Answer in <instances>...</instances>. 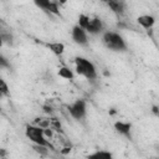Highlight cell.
I'll return each instance as SVG.
<instances>
[{
  "label": "cell",
  "mask_w": 159,
  "mask_h": 159,
  "mask_svg": "<svg viewBox=\"0 0 159 159\" xmlns=\"http://www.w3.org/2000/svg\"><path fill=\"white\" fill-rule=\"evenodd\" d=\"M102 42L108 50L114 52H124L128 48L124 37L116 31H104L102 35Z\"/></svg>",
  "instance_id": "obj_1"
},
{
  "label": "cell",
  "mask_w": 159,
  "mask_h": 159,
  "mask_svg": "<svg viewBox=\"0 0 159 159\" xmlns=\"http://www.w3.org/2000/svg\"><path fill=\"white\" fill-rule=\"evenodd\" d=\"M75 70L78 76L84 77L86 80L93 81L97 78V70L92 61H89L86 57L77 56L75 57Z\"/></svg>",
  "instance_id": "obj_2"
},
{
  "label": "cell",
  "mask_w": 159,
  "mask_h": 159,
  "mask_svg": "<svg viewBox=\"0 0 159 159\" xmlns=\"http://www.w3.org/2000/svg\"><path fill=\"white\" fill-rule=\"evenodd\" d=\"M25 134H26L27 139L30 142H32L35 145L53 149V147L51 145L50 140L45 137V133H43L42 128H40V127H37L35 124H27L26 129H25Z\"/></svg>",
  "instance_id": "obj_3"
},
{
  "label": "cell",
  "mask_w": 159,
  "mask_h": 159,
  "mask_svg": "<svg viewBox=\"0 0 159 159\" xmlns=\"http://www.w3.org/2000/svg\"><path fill=\"white\" fill-rule=\"evenodd\" d=\"M67 111L70 113V116L76 119V120H81L86 117L87 114V103L84 99H76L73 103H71L70 106H67Z\"/></svg>",
  "instance_id": "obj_4"
},
{
  "label": "cell",
  "mask_w": 159,
  "mask_h": 159,
  "mask_svg": "<svg viewBox=\"0 0 159 159\" xmlns=\"http://www.w3.org/2000/svg\"><path fill=\"white\" fill-rule=\"evenodd\" d=\"M71 37L75 43L80 46H87L88 45V34L84 29L80 27L78 25H75L71 30Z\"/></svg>",
  "instance_id": "obj_5"
},
{
  "label": "cell",
  "mask_w": 159,
  "mask_h": 159,
  "mask_svg": "<svg viewBox=\"0 0 159 159\" xmlns=\"http://www.w3.org/2000/svg\"><path fill=\"white\" fill-rule=\"evenodd\" d=\"M35 5L37 7H40L41 10L46 11V12L60 15V9H58V2L57 1H52V0H36Z\"/></svg>",
  "instance_id": "obj_6"
},
{
  "label": "cell",
  "mask_w": 159,
  "mask_h": 159,
  "mask_svg": "<svg viewBox=\"0 0 159 159\" xmlns=\"http://www.w3.org/2000/svg\"><path fill=\"white\" fill-rule=\"evenodd\" d=\"M103 27H104V26H103L102 20H101L99 17L94 16V17H91L89 24H88L86 31H87V34H89V35H98V34H102V32H103Z\"/></svg>",
  "instance_id": "obj_7"
},
{
  "label": "cell",
  "mask_w": 159,
  "mask_h": 159,
  "mask_svg": "<svg viewBox=\"0 0 159 159\" xmlns=\"http://www.w3.org/2000/svg\"><path fill=\"white\" fill-rule=\"evenodd\" d=\"M114 129L117 133H119L123 137H127L130 139L132 137V124L129 122H124V120H117L114 123Z\"/></svg>",
  "instance_id": "obj_8"
},
{
  "label": "cell",
  "mask_w": 159,
  "mask_h": 159,
  "mask_svg": "<svg viewBox=\"0 0 159 159\" xmlns=\"http://www.w3.org/2000/svg\"><path fill=\"white\" fill-rule=\"evenodd\" d=\"M106 5L111 9L112 12H114L118 16H122L124 14V11H125V4L123 1H119V0H109V1H106Z\"/></svg>",
  "instance_id": "obj_9"
},
{
  "label": "cell",
  "mask_w": 159,
  "mask_h": 159,
  "mask_svg": "<svg viewBox=\"0 0 159 159\" xmlns=\"http://www.w3.org/2000/svg\"><path fill=\"white\" fill-rule=\"evenodd\" d=\"M137 22H138L143 29L149 30V29H152V27L154 26V24H155V17H154L153 15H148V14H145V15H139V16L137 17Z\"/></svg>",
  "instance_id": "obj_10"
},
{
  "label": "cell",
  "mask_w": 159,
  "mask_h": 159,
  "mask_svg": "<svg viewBox=\"0 0 159 159\" xmlns=\"http://www.w3.org/2000/svg\"><path fill=\"white\" fill-rule=\"evenodd\" d=\"M86 159H114V158L111 152L99 149V150H94L89 153L88 155H86Z\"/></svg>",
  "instance_id": "obj_11"
},
{
  "label": "cell",
  "mask_w": 159,
  "mask_h": 159,
  "mask_svg": "<svg viewBox=\"0 0 159 159\" xmlns=\"http://www.w3.org/2000/svg\"><path fill=\"white\" fill-rule=\"evenodd\" d=\"M46 47L56 56H62L65 52V45L62 42H47Z\"/></svg>",
  "instance_id": "obj_12"
},
{
  "label": "cell",
  "mask_w": 159,
  "mask_h": 159,
  "mask_svg": "<svg viewBox=\"0 0 159 159\" xmlns=\"http://www.w3.org/2000/svg\"><path fill=\"white\" fill-rule=\"evenodd\" d=\"M58 76L61 77V78H63V80H67V81H72L73 78H75V73H73V71L70 68V67H67V66H61L60 68H58Z\"/></svg>",
  "instance_id": "obj_13"
},
{
  "label": "cell",
  "mask_w": 159,
  "mask_h": 159,
  "mask_svg": "<svg viewBox=\"0 0 159 159\" xmlns=\"http://www.w3.org/2000/svg\"><path fill=\"white\" fill-rule=\"evenodd\" d=\"M32 124H35V125H37V127H40V128H42V129H47V128H50V125H51V119H50V117H48V118L37 117V118H35V120H34Z\"/></svg>",
  "instance_id": "obj_14"
},
{
  "label": "cell",
  "mask_w": 159,
  "mask_h": 159,
  "mask_svg": "<svg viewBox=\"0 0 159 159\" xmlns=\"http://www.w3.org/2000/svg\"><path fill=\"white\" fill-rule=\"evenodd\" d=\"M89 20H91V16H88V15H86V14H80L77 25H78L80 27H82V29L86 30L87 26H88V24H89Z\"/></svg>",
  "instance_id": "obj_15"
},
{
  "label": "cell",
  "mask_w": 159,
  "mask_h": 159,
  "mask_svg": "<svg viewBox=\"0 0 159 159\" xmlns=\"http://www.w3.org/2000/svg\"><path fill=\"white\" fill-rule=\"evenodd\" d=\"M50 119H51V125H50V128L53 129V130H56V132L62 133V124H61L60 119L53 118V117H50Z\"/></svg>",
  "instance_id": "obj_16"
},
{
  "label": "cell",
  "mask_w": 159,
  "mask_h": 159,
  "mask_svg": "<svg viewBox=\"0 0 159 159\" xmlns=\"http://www.w3.org/2000/svg\"><path fill=\"white\" fill-rule=\"evenodd\" d=\"M0 93L2 96H10V89H9V86L7 83L4 81V80H0Z\"/></svg>",
  "instance_id": "obj_17"
},
{
  "label": "cell",
  "mask_w": 159,
  "mask_h": 159,
  "mask_svg": "<svg viewBox=\"0 0 159 159\" xmlns=\"http://www.w3.org/2000/svg\"><path fill=\"white\" fill-rule=\"evenodd\" d=\"M0 66H1V68H10V63L7 62V60L5 58L4 55L0 56Z\"/></svg>",
  "instance_id": "obj_18"
},
{
  "label": "cell",
  "mask_w": 159,
  "mask_h": 159,
  "mask_svg": "<svg viewBox=\"0 0 159 159\" xmlns=\"http://www.w3.org/2000/svg\"><path fill=\"white\" fill-rule=\"evenodd\" d=\"M43 133H45V137H46V138H47L48 140L53 138V129H51V128L43 129Z\"/></svg>",
  "instance_id": "obj_19"
},
{
  "label": "cell",
  "mask_w": 159,
  "mask_h": 159,
  "mask_svg": "<svg viewBox=\"0 0 159 159\" xmlns=\"http://www.w3.org/2000/svg\"><path fill=\"white\" fill-rule=\"evenodd\" d=\"M36 150H37L39 153H41V154H47L48 148H45V147H37V145H36Z\"/></svg>",
  "instance_id": "obj_20"
},
{
  "label": "cell",
  "mask_w": 159,
  "mask_h": 159,
  "mask_svg": "<svg viewBox=\"0 0 159 159\" xmlns=\"http://www.w3.org/2000/svg\"><path fill=\"white\" fill-rule=\"evenodd\" d=\"M61 154H63V155H67V154H70L71 153V147H63L61 150Z\"/></svg>",
  "instance_id": "obj_21"
},
{
  "label": "cell",
  "mask_w": 159,
  "mask_h": 159,
  "mask_svg": "<svg viewBox=\"0 0 159 159\" xmlns=\"http://www.w3.org/2000/svg\"><path fill=\"white\" fill-rule=\"evenodd\" d=\"M152 113H153L155 117L159 118V106H153V107H152Z\"/></svg>",
  "instance_id": "obj_22"
},
{
  "label": "cell",
  "mask_w": 159,
  "mask_h": 159,
  "mask_svg": "<svg viewBox=\"0 0 159 159\" xmlns=\"http://www.w3.org/2000/svg\"><path fill=\"white\" fill-rule=\"evenodd\" d=\"M43 111H45V113H47V114H52V112H53V111H52V107H51V106H47V104L43 106Z\"/></svg>",
  "instance_id": "obj_23"
},
{
  "label": "cell",
  "mask_w": 159,
  "mask_h": 159,
  "mask_svg": "<svg viewBox=\"0 0 159 159\" xmlns=\"http://www.w3.org/2000/svg\"><path fill=\"white\" fill-rule=\"evenodd\" d=\"M0 155H1V159H6V150L0 149Z\"/></svg>",
  "instance_id": "obj_24"
},
{
  "label": "cell",
  "mask_w": 159,
  "mask_h": 159,
  "mask_svg": "<svg viewBox=\"0 0 159 159\" xmlns=\"http://www.w3.org/2000/svg\"><path fill=\"white\" fill-rule=\"evenodd\" d=\"M152 159H159V158H152Z\"/></svg>",
  "instance_id": "obj_25"
}]
</instances>
